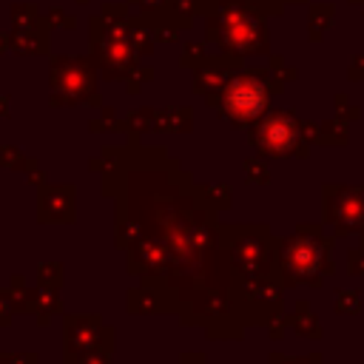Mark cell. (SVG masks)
Wrapping results in <instances>:
<instances>
[{"label":"cell","mask_w":364,"mask_h":364,"mask_svg":"<svg viewBox=\"0 0 364 364\" xmlns=\"http://www.w3.org/2000/svg\"><path fill=\"white\" fill-rule=\"evenodd\" d=\"M259 136H262L264 148H270V151H282V148H287V142L293 139L290 125L282 122V119H270V122H264V128H262Z\"/></svg>","instance_id":"7a4b0ae2"},{"label":"cell","mask_w":364,"mask_h":364,"mask_svg":"<svg viewBox=\"0 0 364 364\" xmlns=\"http://www.w3.org/2000/svg\"><path fill=\"white\" fill-rule=\"evenodd\" d=\"M264 105V91L256 85V82H236L230 91H228V111L236 117V119H247V117H256L259 108Z\"/></svg>","instance_id":"6da1fadb"}]
</instances>
